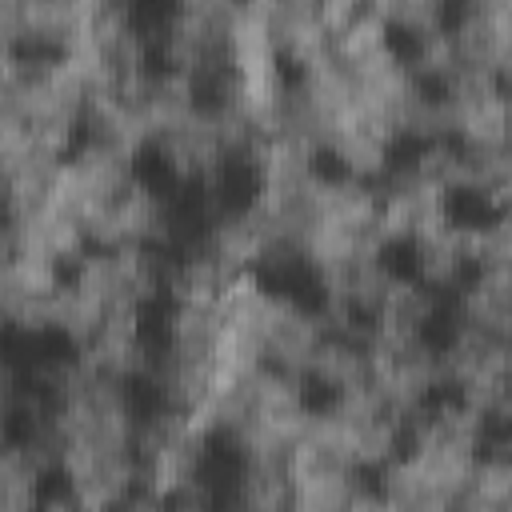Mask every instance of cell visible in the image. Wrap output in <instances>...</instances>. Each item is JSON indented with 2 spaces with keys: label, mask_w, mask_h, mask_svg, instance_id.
Segmentation results:
<instances>
[{
  "label": "cell",
  "mask_w": 512,
  "mask_h": 512,
  "mask_svg": "<svg viewBox=\"0 0 512 512\" xmlns=\"http://www.w3.org/2000/svg\"><path fill=\"white\" fill-rule=\"evenodd\" d=\"M324 156L336 164V172L380 184V180H384V172H388V168H392V160H396V148H392V144H384L380 136H372V132L356 128V124L348 120V124H344V132L332 140V148H328Z\"/></svg>",
  "instance_id": "cell-1"
},
{
  "label": "cell",
  "mask_w": 512,
  "mask_h": 512,
  "mask_svg": "<svg viewBox=\"0 0 512 512\" xmlns=\"http://www.w3.org/2000/svg\"><path fill=\"white\" fill-rule=\"evenodd\" d=\"M44 484H48V476L32 464L24 444L12 436L4 456H0V508L4 512H32V508H40Z\"/></svg>",
  "instance_id": "cell-2"
},
{
  "label": "cell",
  "mask_w": 512,
  "mask_h": 512,
  "mask_svg": "<svg viewBox=\"0 0 512 512\" xmlns=\"http://www.w3.org/2000/svg\"><path fill=\"white\" fill-rule=\"evenodd\" d=\"M456 508H512V456H480Z\"/></svg>",
  "instance_id": "cell-3"
},
{
  "label": "cell",
  "mask_w": 512,
  "mask_h": 512,
  "mask_svg": "<svg viewBox=\"0 0 512 512\" xmlns=\"http://www.w3.org/2000/svg\"><path fill=\"white\" fill-rule=\"evenodd\" d=\"M384 44H392V28H388V20H380L368 8H360L340 32H332V52L340 64H352V60H360Z\"/></svg>",
  "instance_id": "cell-4"
},
{
  "label": "cell",
  "mask_w": 512,
  "mask_h": 512,
  "mask_svg": "<svg viewBox=\"0 0 512 512\" xmlns=\"http://www.w3.org/2000/svg\"><path fill=\"white\" fill-rule=\"evenodd\" d=\"M392 32H400L408 44L432 36V32H444L452 24V0H396V12H392Z\"/></svg>",
  "instance_id": "cell-5"
},
{
  "label": "cell",
  "mask_w": 512,
  "mask_h": 512,
  "mask_svg": "<svg viewBox=\"0 0 512 512\" xmlns=\"http://www.w3.org/2000/svg\"><path fill=\"white\" fill-rule=\"evenodd\" d=\"M360 8H364V0H320V20L328 32H340Z\"/></svg>",
  "instance_id": "cell-6"
}]
</instances>
